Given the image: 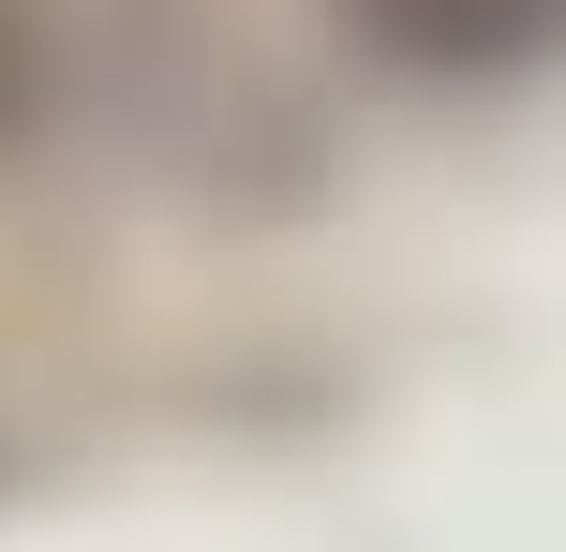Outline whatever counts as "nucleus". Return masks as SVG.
Instances as JSON below:
<instances>
[{"label": "nucleus", "instance_id": "1", "mask_svg": "<svg viewBox=\"0 0 566 552\" xmlns=\"http://www.w3.org/2000/svg\"><path fill=\"white\" fill-rule=\"evenodd\" d=\"M343 30L402 75H522L566 45V0H343Z\"/></svg>", "mask_w": 566, "mask_h": 552}]
</instances>
